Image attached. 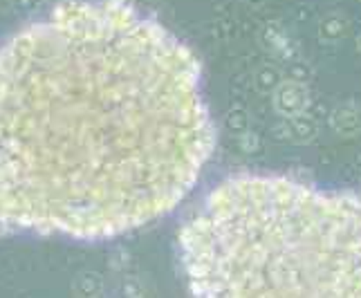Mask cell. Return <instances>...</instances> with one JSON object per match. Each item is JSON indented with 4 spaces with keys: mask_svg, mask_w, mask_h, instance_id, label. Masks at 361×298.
<instances>
[{
    "mask_svg": "<svg viewBox=\"0 0 361 298\" xmlns=\"http://www.w3.org/2000/svg\"><path fill=\"white\" fill-rule=\"evenodd\" d=\"M214 144L195 54L128 0H61L0 45V238L144 227Z\"/></svg>",
    "mask_w": 361,
    "mask_h": 298,
    "instance_id": "cell-1",
    "label": "cell"
},
{
    "mask_svg": "<svg viewBox=\"0 0 361 298\" xmlns=\"http://www.w3.org/2000/svg\"><path fill=\"white\" fill-rule=\"evenodd\" d=\"M178 249L193 296L361 298V193L231 178L184 222Z\"/></svg>",
    "mask_w": 361,
    "mask_h": 298,
    "instance_id": "cell-2",
    "label": "cell"
},
{
    "mask_svg": "<svg viewBox=\"0 0 361 298\" xmlns=\"http://www.w3.org/2000/svg\"><path fill=\"white\" fill-rule=\"evenodd\" d=\"M271 94H274V110L285 119L303 113L310 104V92L305 88V83L301 81H281V85Z\"/></svg>",
    "mask_w": 361,
    "mask_h": 298,
    "instance_id": "cell-3",
    "label": "cell"
},
{
    "mask_svg": "<svg viewBox=\"0 0 361 298\" xmlns=\"http://www.w3.org/2000/svg\"><path fill=\"white\" fill-rule=\"evenodd\" d=\"M332 130L341 137H353L361 132V108L357 104H341L330 115Z\"/></svg>",
    "mask_w": 361,
    "mask_h": 298,
    "instance_id": "cell-4",
    "label": "cell"
},
{
    "mask_svg": "<svg viewBox=\"0 0 361 298\" xmlns=\"http://www.w3.org/2000/svg\"><path fill=\"white\" fill-rule=\"evenodd\" d=\"M348 30H350V23H348L345 16L341 14H328L326 18H321L319 23V41L321 43H339L341 39H345Z\"/></svg>",
    "mask_w": 361,
    "mask_h": 298,
    "instance_id": "cell-5",
    "label": "cell"
},
{
    "mask_svg": "<svg viewBox=\"0 0 361 298\" xmlns=\"http://www.w3.org/2000/svg\"><path fill=\"white\" fill-rule=\"evenodd\" d=\"M290 121V137L298 144H307L317 137L319 132V123L312 115H307L305 110L303 113H298L294 117H288Z\"/></svg>",
    "mask_w": 361,
    "mask_h": 298,
    "instance_id": "cell-6",
    "label": "cell"
},
{
    "mask_svg": "<svg viewBox=\"0 0 361 298\" xmlns=\"http://www.w3.org/2000/svg\"><path fill=\"white\" fill-rule=\"evenodd\" d=\"M281 81H283V74L279 68H274V66H263L254 77L256 90L263 92V94H271L281 85Z\"/></svg>",
    "mask_w": 361,
    "mask_h": 298,
    "instance_id": "cell-7",
    "label": "cell"
},
{
    "mask_svg": "<svg viewBox=\"0 0 361 298\" xmlns=\"http://www.w3.org/2000/svg\"><path fill=\"white\" fill-rule=\"evenodd\" d=\"M243 148H245V151L247 153H256L258 151V148H260V139L256 137V135L254 132H245L243 135Z\"/></svg>",
    "mask_w": 361,
    "mask_h": 298,
    "instance_id": "cell-8",
    "label": "cell"
},
{
    "mask_svg": "<svg viewBox=\"0 0 361 298\" xmlns=\"http://www.w3.org/2000/svg\"><path fill=\"white\" fill-rule=\"evenodd\" d=\"M357 49H359V54H361V34H359V39H357Z\"/></svg>",
    "mask_w": 361,
    "mask_h": 298,
    "instance_id": "cell-9",
    "label": "cell"
},
{
    "mask_svg": "<svg viewBox=\"0 0 361 298\" xmlns=\"http://www.w3.org/2000/svg\"><path fill=\"white\" fill-rule=\"evenodd\" d=\"M252 5H260V3H265V0H249Z\"/></svg>",
    "mask_w": 361,
    "mask_h": 298,
    "instance_id": "cell-10",
    "label": "cell"
}]
</instances>
